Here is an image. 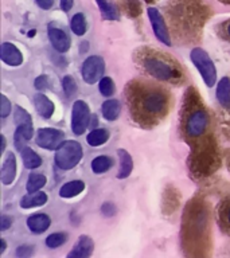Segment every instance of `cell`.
Here are the masks:
<instances>
[{
    "label": "cell",
    "mask_w": 230,
    "mask_h": 258,
    "mask_svg": "<svg viewBox=\"0 0 230 258\" xmlns=\"http://www.w3.org/2000/svg\"><path fill=\"white\" fill-rule=\"evenodd\" d=\"M0 245H2V247H0V254H3L4 250H6V241H4V239H2Z\"/></svg>",
    "instance_id": "obj_41"
},
{
    "label": "cell",
    "mask_w": 230,
    "mask_h": 258,
    "mask_svg": "<svg viewBox=\"0 0 230 258\" xmlns=\"http://www.w3.org/2000/svg\"><path fill=\"white\" fill-rule=\"evenodd\" d=\"M65 141V133L60 129L42 128L36 135V144L44 149H56Z\"/></svg>",
    "instance_id": "obj_8"
},
{
    "label": "cell",
    "mask_w": 230,
    "mask_h": 258,
    "mask_svg": "<svg viewBox=\"0 0 230 258\" xmlns=\"http://www.w3.org/2000/svg\"><path fill=\"white\" fill-rule=\"evenodd\" d=\"M16 175V159L14 153H8L0 171V179L4 185L11 184Z\"/></svg>",
    "instance_id": "obj_13"
},
{
    "label": "cell",
    "mask_w": 230,
    "mask_h": 258,
    "mask_svg": "<svg viewBox=\"0 0 230 258\" xmlns=\"http://www.w3.org/2000/svg\"><path fill=\"white\" fill-rule=\"evenodd\" d=\"M0 56L2 60L6 62L10 66H19L23 62V55L22 52L18 50L15 44L10 43V42H4L0 47Z\"/></svg>",
    "instance_id": "obj_11"
},
{
    "label": "cell",
    "mask_w": 230,
    "mask_h": 258,
    "mask_svg": "<svg viewBox=\"0 0 230 258\" xmlns=\"http://www.w3.org/2000/svg\"><path fill=\"white\" fill-rule=\"evenodd\" d=\"M101 211H102V214H104L105 217H112V215L116 214V207H114V205H112V203H105V205L102 206Z\"/></svg>",
    "instance_id": "obj_36"
},
{
    "label": "cell",
    "mask_w": 230,
    "mask_h": 258,
    "mask_svg": "<svg viewBox=\"0 0 230 258\" xmlns=\"http://www.w3.org/2000/svg\"><path fill=\"white\" fill-rule=\"evenodd\" d=\"M48 86V78L47 76H40L35 80V88L39 90H44Z\"/></svg>",
    "instance_id": "obj_35"
},
{
    "label": "cell",
    "mask_w": 230,
    "mask_h": 258,
    "mask_svg": "<svg viewBox=\"0 0 230 258\" xmlns=\"http://www.w3.org/2000/svg\"><path fill=\"white\" fill-rule=\"evenodd\" d=\"M93 243L92 238L88 235H81V238L77 242V245L74 246V249L68 254L69 258H86L90 257L93 253Z\"/></svg>",
    "instance_id": "obj_12"
},
{
    "label": "cell",
    "mask_w": 230,
    "mask_h": 258,
    "mask_svg": "<svg viewBox=\"0 0 230 258\" xmlns=\"http://www.w3.org/2000/svg\"><path fill=\"white\" fill-rule=\"evenodd\" d=\"M10 113H11V102L3 94V96H0V116L2 118H6Z\"/></svg>",
    "instance_id": "obj_33"
},
{
    "label": "cell",
    "mask_w": 230,
    "mask_h": 258,
    "mask_svg": "<svg viewBox=\"0 0 230 258\" xmlns=\"http://www.w3.org/2000/svg\"><path fill=\"white\" fill-rule=\"evenodd\" d=\"M221 2H225V3H230V0H221Z\"/></svg>",
    "instance_id": "obj_43"
},
{
    "label": "cell",
    "mask_w": 230,
    "mask_h": 258,
    "mask_svg": "<svg viewBox=\"0 0 230 258\" xmlns=\"http://www.w3.org/2000/svg\"><path fill=\"white\" fill-rule=\"evenodd\" d=\"M32 253H34V247H32V246H27V245L19 246V247H18V250H16V255H18L19 258L31 257Z\"/></svg>",
    "instance_id": "obj_34"
},
{
    "label": "cell",
    "mask_w": 230,
    "mask_h": 258,
    "mask_svg": "<svg viewBox=\"0 0 230 258\" xmlns=\"http://www.w3.org/2000/svg\"><path fill=\"white\" fill-rule=\"evenodd\" d=\"M11 225H12L11 218L7 217V215H2V217H0V229H2V231H6V230H7Z\"/></svg>",
    "instance_id": "obj_37"
},
{
    "label": "cell",
    "mask_w": 230,
    "mask_h": 258,
    "mask_svg": "<svg viewBox=\"0 0 230 258\" xmlns=\"http://www.w3.org/2000/svg\"><path fill=\"white\" fill-rule=\"evenodd\" d=\"M143 66L148 74L160 81H175L182 77L179 69L163 56L148 55L143 60Z\"/></svg>",
    "instance_id": "obj_2"
},
{
    "label": "cell",
    "mask_w": 230,
    "mask_h": 258,
    "mask_svg": "<svg viewBox=\"0 0 230 258\" xmlns=\"http://www.w3.org/2000/svg\"><path fill=\"white\" fill-rule=\"evenodd\" d=\"M219 219H221L222 225L227 229V231H230V198H227L222 203L221 209H219Z\"/></svg>",
    "instance_id": "obj_29"
},
{
    "label": "cell",
    "mask_w": 230,
    "mask_h": 258,
    "mask_svg": "<svg viewBox=\"0 0 230 258\" xmlns=\"http://www.w3.org/2000/svg\"><path fill=\"white\" fill-rule=\"evenodd\" d=\"M102 116L108 121H114L121 113V105L117 100H106L102 104Z\"/></svg>",
    "instance_id": "obj_21"
},
{
    "label": "cell",
    "mask_w": 230,
    "mask_h": 258,
    "mask_svg": "<svg viewBox=\"0 0 230 258\" xmlns=\"http://www.w3.org/2000/svg\"><path fill=\"white\" fill-rule=\"evenodd\" d=\"M85 189V183L82 180H72L65 183L60 189L61 198H73L77 197Z\"/></svg>",
    "instance_id": "obj_20"
},
{
    "label": "cell",
    "mask_w": 230,
    "mask_h": 258,
    "mask_svg": "<svg viewBox=\"0 0 230 258\" xmlns=\"http://www.w3.org/2000/svg\"><path fill=\"white\" fill-rule=\"evenodd\" d=\"M113 165V160L108 156H98L93 159L92 169L94 173H104L106 172Z\"/></svg>",
    "instance_id": "obj_26"
},
{
    "label": "cell",
    "mask_w": 230,
    "mask_h": 258,
    "mask_svg": "<svg viewBox=\"0 0 230 258\" xmlns=\"http://www.w3.org/2000/svg\"><path fill=\"white\" fill-rule=\"evenodd\" d=\"M108 139L109 132L106 129H93L86 137L88 144L92 145V147H100V145L105 144L108 141Z\"/></svg>",
    "instance_id": "obj_24"
},
{
    "label": "cell",
    "mask_w": 230,
    "mask_h": 258,
    "mask_svg": "<svg viewBox=\"0 0 230 258\" xmlns=\"http://www.w3.org/2000/svg\"><path fill=\"white\" fill-rule=\"evenodd\" d=\"M73 4H74V0H61V8L62 11L68 12L72 10Z\"/></svg>",
    "instance_id": "obj_38"
},
{
    "label": "cell",
    "mask_w": 230,
    "mask_h": 258,
    "mask_svg": "<svg viewBox=\"0 0 230 258\" xmlns=\"http://www.w3.org/2000/svg\"><path fill=\"white\" fill-rule=\"evenodd\" d=\"M147 12H148L149 22H151V26H152V30L157 39L160 40L161 43H164L165 46H171L168 30H167V26H165V22L160 12L157 11V8L155 7H149Z\"/></svg>",
    "instance_id": "obj_9"
},
{
    "label": "cell",
    "mask_w": 230,
    "mask_h": 258,
    "mask_svg": "<svg viewBox=\"0 0 230 258\" xmlns=\"http://www.w3.org/2000/svg\"><path fill=\"white\" fill-rule=\"evenodd\" d=\"M209 122V114H207V112H206L205 109H195V110H193V112L190 113L189 117H187V120H186V135H187V137H190V139L201 137L202 135L207 131Z\"/></svg>",
    "instance_id": "obj_5"
},
{
    "label": "cell",
    "mask_w": 230,
    "mask_h": 258,
    "mask_svg": "<svg viewBox=\"0 0 230 258\" xmlns=\"http://www.w3.org/2000/svg\"><path fill=\"white\" fill-rule=\"evenodd\" d=\"M226 34H227V36L230 38V22L227 23V26H226Z\"/></svg>",
    "instance_id": "obj_42"
},
{
    "label": "cell",
    "mask_w": 230,
    "mask_h": 258,
    "mask_svg": "<svg viewBox=\"0 0 230 258\" xmlns=\"http://www.w3.org/2000/svg\"><path fill=\"white\" fill-rule=\"evenodd\" d=\"M217 98L219 104L230 110V78L223 77L217 86Z\"/></svg>",
    "instance_id": "obj_18"
},
{
    "label": "cell",
    "mask_w": 230,
    "mask_h": 258,
    "mask_svg": "<svg viewBox=\"0 0 230 258\" xmlns=\"http://www.w3.org/2000/svg\"><path fill=\"white\" fill-rule=\"evenodd\" d=\"M36 3H38V6H39L40 8H43V10H48V8L52 7L54 0H36Z\"/></svg>",
    "instance_id": "obj_39"
},
{
    "label": "cell",
    "mask_w": 230,
    "mask_h": 258,
    "mask_svg": "<svg viewBox=\"0 0 230 258\" xmlns=\"http://www.w3.org/2000/svg\"><path fill=\"white\" fill-rule=\"evenodd\" d=\"M34 106L39 116L43 118H50L54 113V104L48 100L44 94H35L34 96Z\"/></svg>",
    "instance_id": "obj_16"
},
{
    "label": "cell",
    "mask_w": 230,
    "mask_h": 258,
    "mask_svg": "<svg viewBox=\"0 0 230 258\" xmlns=\"http://www.w3.org/2000/svg\"><path fill=\"white\" fill-rule=\"evenodd\" d=\"M137 108L145 117H160L168 108V94L161 89H148L140 94Z\"/></svg>",
    "instance_id": "obj_1"
},
{
    "label": "cell",
    "mask_w": 230,
    "mask_h": 258,
    "mask_svg": "<svg viewBox=\"0 0 230 258\" xmlns=\"http://www.w3.org/2000/svg\"><path fill=\"white\" fill-rule=\"evenodd\" d=\"M98 89H100V93L102 96L110 97L114 93V84L109 77H102L100 80V84H98Z\"/></svg>",
    "instance_id": "obj_31"
},
{
    "label": "cell",
    "mask_w": 230,
    "mask_h": 258,
    "mask_svg": "<svg viewBox=\"0 0 230 258\" xmlns=\"http://www.w3.org/2000/svg\"><path fill=\"white\" fill-rule=\"evenodd\" d=\"M50 223H51V219L48 218V215L42 213L34 214L31 217H28L27 219L28 229L35 234L44 233L50 227Z\"/></svg>",
    "instance_id": "obj_14"
},
{
    "label": "cell",
    "mask_w": 230,
    "mask_h": 258,
    "mask_svg": "<svg viewBox=\"0 0 230 258\" xmlns=\"http://www.w3.org/2000/svg\"><path fill=\"white\" fill-rule=\"evenodd\" d=\"M32 133H34V128H32V122L30 124H20L18 125V128L15 131V136H14V140H15V147L19 151L24 148L26 143L32 139Z\"/></svg>",
    "instance_id": "obj_15"
},
{
    "label": "cell",
    "mask_w": 230,
    "mask_h": 258,
    "mask_svg": "<svg viewBox=\"0 0 230 258\" xmlns=\"http://www.w3.org/2000/svg\"><path fill=\"white\" fill-rule=\"evenodd\" d=\"M0 140H2V148H0V151H2V152H4V149H6V137L2 136L0 137Z\"/></svg>",
    "instance_id": "obj_40"
},
{
    "label": "cell",
    "mask_w": 230,
    "mask_h": 258,
    "mask_svg": "<svg viewBox=\"0 0 230 258\" xmlns=\"http://www.w3.org/2000/svg\"><path fill=\"white\" fill-rule=\"evenodd\" d=\"M100 8L101 14L105 19L108 20H119L120 19V14L117 11V8L113 6L109 0H96Z\"/></svg>",
    "instance_id": "obj_23"
},
{
    "label": "cell",
    "mask_w": 230,
    "mask_h": 258,
    "mask_svg": "<svg viewBox=\"0 0 230 258\" xmlns=\"http://www.w3.org/2000/svg\"><path fill=\"white\" fill-rule=\"evenodd\" d=\"M62 88H64V92L65 94H66V97H68V98H72V97L77 93L76 80H74L72 76H65V78L62 80Z\"/></svg>",
    "instance_id": "obj_30"
},
{
    "label": "cell",
    "mask_w": 230,
    "mask_h": 258,
    "mask_svg": "<svg viewBox=\"0 0 230 258\" xmlns=\"http://www.w3.org/2000/svg\"><path fill=\"white\" fill-rule=\"evenodd\" d=\"M190 58L193 60V63L195 64V68L198 69V72L201 73L202 78L205 81V84L211 88L215 85V80H217V69L215 64L209 56V54L203 50V48H194Z\"/></svg>",
    "instance_id": "obj_4"
},
{
    "label": "cell",
    "mask_w": 230,
    "mask_h": 258,
    "mask_svg": "<svg viewBox=\"0 0 230 258\" xmlns=\"http://www.w3.org/2000/svg\"><path fill=\"white\" fill-rule=\"evenodd\" d=\"M48 39L51 42L52 47L58 52H66L70 48V38L62 28L56 27L54 24L48 26Z\"/></svg>",
    "instance_id": "obj_10"
},
{
    "label": "cell",
    "mask_w": 230,
    "mask_h": 258,
    "mask_svg": "<svg viewBox=\"0 0 230 258\" xmlns=\"http://www.w3.org/2000/svg\"><path fill=\"white\" fill-rule=\"evenodd\" d=\"M20 153H22V159H23V164L26 168L34 169L42 165V159H40V156L36 152H34L31 148L24 147L20 151Z\"/></svg>",
    "instance_id": "obj_22"
},
{
    "label": "cell",
    "mask_w": 230,
    "mask_h": 258,
    "mask_svg": "<svg viewBox=\"0 0 230 258\" xmlns=\"http://www.w3.org/2000/svg\"><path fill=\"white\" fill-rule=\"evenodd\" d=\"M44 184H46V176L42 175V173H30V176L27 179V192L32 194L39 191L40 188H43Z\"/></svg>",
    "instance_id": "obj_25"
},
{
    "label": "cell",
    "mask_w": 230,
    "mask_h": 258,
    "mask_svg": "<svg viewBox=\"0 0 230 258\" xmlns=\"http://www.w3.org/2000/svg\"><path fill=\"white\" fill-rule=\"evenodd\" d=\"M72 30L73 32L76 34V35H84L85 32H86V20H85L84 14H76V15L72 18Z\"/></svg>",
    "instance_id": "obj_27"
},
{
    "label": "cell",
    "mask_w": 230,
    "mask_h": 258,
    "mask_svg": "<svg viewBox=\"0 0 230 258\" xmlns=\"http://www.w3.org/2000/svg\"><path fill=\"white\" fill-rule=\"evenodd\" d=\"M90 122V110L85 101H76L72 110V131L74 135L81 136L86 131Z\"/></svg>",
    "instance_id": "obj_6"
},
{
    "label": "cell",
    "mask_w": 230,
    "mask_h": 258,
    "mask_svg": "<svg viewBox=\"0 0 230 258\" xmlns=\"http://www.w3.org/2000/svg\"><path fill=\"white\" fill-rule=\"evenodd\" d=\"M68 241V235L65 233H54L50 234L47 238H46V245L50 249H55V247H60L64 243H66Z\"/></svg>",
    "instance_id": "obj_28"
},
{
    "label": "cell",
    "mask_w": 230,
    "mask_h": 258,
    "mask_svg": "<svg viewBox=\"0 0 230 258\" xmlns=\"http://www.w3.org/2000/svg\"><path fill=\"white\" fill-rule=\"evenodd\" d=\"M14 118H15V124L20 125V124H30L32 122L31 121V116L28 114L23 108H20V106H16L15 108V114H14Z\"/></svg>",
    "instance_id": "obj_32"
},
{
    "label": "cell",
    "mask_w": 230,
    "mask_h": 258,
    "mask_svg": "<svg viewBox=\"0 0 230 258\" xmlns=\"http://www.w3.org/2000/svg\"><path fill=\"white\" fill-rule=\"evenodd\" d=\"M105 62L98 55H92L86 58L82 64V78L86 84L93 85L100 81L104 76Z\"/></svg>",
    "instance_id": "obj_7"
},
{
    "label": "cell",
    "mask_w": 230,
    "mask_h": 258,
    "mask_svg": "<svg viewBox=\"0 0 230 258\" xmlns=\"http://www.w3.org/2000/svg\"><path fill=\"white\" fill-rule=\"evenodd\" d=\"M117 155H119V159H120V171L117 173V177L119 179H125V177H128L131 175V172H132V157H131V155L125 149H119Z\"/></svg>",
    "instance_id": "obj_17"
},
{
    "label": "cell",
    "mask_w": 230,
    "mask_h": 258,
    "mask_svg": "<svg viewBox=\"0 0 230 258\" xmlns=\"http://www.w3.org/2000/svg\"><path fill=\"white\" fill-rule=\"evenodd\" d=\"M46 202H47V195L44 192H40V191H36V192L32 194L28 192V195L22 198V201H20V207H23V209L39 207V206H43Z\"/></svg>",
    "instance_id": "obj_19"
},
{
    "label": "cell",
    "mask_w": 230,
    "mask_h": 258,
    "mask_svg": "<svg viewBox=\"0 0 230 258\" xmlns=\"http://www.w3.org/2000/svg\"><path fill=\"white\" fill-rule=\"evenodd\" d=\"M82 159V147L77 141H64L55 151V164L61 169L74 168Z\"/></svg>",
    "instance_id": "obj_3"
}]
</instances>
